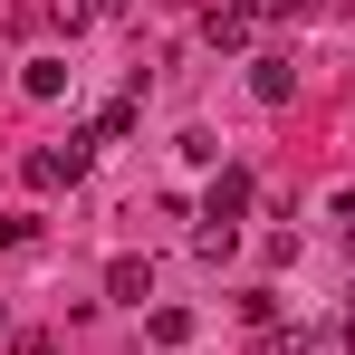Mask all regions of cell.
<instances>
[{
  "mask_svg": "<svg viewBox=\"0 0 355 355\" xmlns=\"http://www.w3.org/2000/svg\"><path fill=\"white\" fill-rule=\"evenodd\" d=\"M87 154H96V135L39 144V154H29V182H39V192H77V182H87Z\"/></svg>",
  "mask_w": 355,
  "mask_h": 355,
  "instance_id": "1",
  "label": "cell"
},
{
  "mask_svg": "<svg viewBox=\"0 0 355 355\" xmlns=\"http://www.w3.org/2000/svg\"><path fill=\"white\" fill-rule=\"evenodd\" d=\"M250 192H259V182L240 173V164H221V173H211V192H202V221H221V231H231L240 211H250Z\"/></svg>",
  "mask_w": 355,
  "mask_h": 355,
  "instance_id": "2",
  "label": "cell"
},
{
  "mask_svg": "<svg viewBox=\"0 0 355 355\" xmlns=\"http://www.w3.org/2000/svg\"><path fill=\"white\" fill-rule=\"evenodd\" d=\"M250 19H259L250 0H211V10H202V39H211V49H250Z\"/></svg>",
  "mask_w": 355,
  "mask_h": 355,
  "instance_id": "3",
  "label": "cell"
},
{
  "mask_svg": "<svg viewBox=\"0 0 355 355\" xmlns=\"http://www.w3.org/2000/svg\"><path fill=\"white\" fill-rule=\"evenodd\" d=\"M106 297H125V307H144V297H154V259H144V250H125V259H106Z\"/></svg>",
  "mask_w": 355,
  "mask_h": 355,
  "instance_id": "4",
  "label": "cell"
},
{
  "mask_svg": "<svg viewBox=\"0 0 355 355\" xmlns=\"http://www.w3.org/2000/svg\"><path fill=\"white\" fill-rule=\"evenodd\" d=\"M250 96L259 106H288L297 96V58H250Z\"/></svg>",
  "mask_w": 355,
  "mask_h": 355,
  "instance_id": "5",
  "label": "cell"
},
{
  "mask_svg": "<svg viewBox=\"0 0 355 355\" xmlns=\"http://www.w3.org/2000/svg\"><path fill=\"white\" fill-rule=\"evenodd\" d=\"M144 327H154V346H192V307H154Z\"/></svg>",
  "mask_w": 355,
  "mask_h": 355,
  "instance_id": "6",
  "label": "cell"
},
{
  "mask_svg": "<svg viewBox=\"0 0 355 355\" xmlns=\"http://www.w3.org/2000/svg\"><path fill=\"white\" fill-rule=\"evenodd\" d=\"M19 87H29V96H67V58H29Z\"/></svg>",
  "mask_w": 355,
  "mask_h": 355,
  "instance_id": "7",
  "label": "cell"
},
{
  "mask_svg": "<svg viewBox=\"0 0 355 355\" xmlns=\"http://www.w3.org/2000/svg\"><path fill=\"white\" fill-rule=\"evenodd\" d=\"M259 355H307V336H288V327H269V336H259Z\"/></svg>",
  "mask_w": 355,
  "mask_h": 355,
  "instance_id": "8",
  "label": "cell"
},
{
  "mask_svg": "<svg viewBox=\"0 0 355 355\" xmlns=\"http://www.w3.org/2000/svg\"><path fill=\"white\" fill-rule=\"evenodd\" d=\"M77 10H87V19H116V10H125V0H77Z\"/></svg>",
  "mask_w": 355,
  "mask_h": 355,
  "instance_id": "9",
  "label": "cell"
},
{
  "mask_svg": "<svg viewBox=\"0 0 355 355\" xmlns=\"http://www.w3.org/2000/svg\"><path fill=\"white\" fill-rule=\"evenodd\" d=\"M19 355H58V336H19Z\"/></svg>",
  "mask_w": 355,
  "mask_h": 355,
  "instance_id": "10",
  "label": "cell"
},
{
  "mask_svg": "<svg viewBox=\"0 0 355 355\" xmlns=\"http://www.w3.org/2000/svg\"><path fill=\"white\" fill-rule=\"evenodd\" d=\"M346 250H355V231H346Z\"/></svg>",
  "mask_w": 355,
  "mask_h": 355,
  "instance_id": "11",
  "label": "cell"
}]
</instances>
